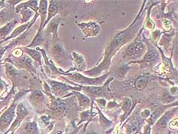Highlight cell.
<instances>
[{
    "instance_id": "6da1fadb",
    "label": "cell",
    "mask_w": 178,
    "mask_h": 134,
    "mask_svg": "<svg viewBox=\"0 0 178 134\" xmlns=\"http://www.w3.org/2000/svg\"><path fill=\"white\" fill-rule=\"evenodd\" d=\"M15 109L16 106L12 105L0 117V130H4L7 128L12 121L15 117Z\"/></svg>"
},
{
    "instance_id": "7a4b0ae2",
    "label": "cell",
    "mask_w": 178,
    "mask_h": 134,
    "mask_svg": "<svg viewBox=\"0 0 178 134\" xmlns=\"http://www.w3.org/2000/svg\"><path fill=\"white\" fill-rule=\"evenodd\" d=\"M144 44L140 41H137L129 46L127 49V54L129 56L140 55L141 52H144Z\"/></svg>"
},
{
    "instance_id": "3957f363",
    "label": "cell",
    "mask_w": 178,
    "mask_h": 134,
    "mask_svg": "<svg viewBox=\"0 0 178 134\" xmlns=\"http://www.w3.org/2000/svg\"><path fill=\"white\" fill-rule=\"evenodd\" d=\"M28 114V111L25 108H24V106L22 104H20L19 106H18L17 108V118L15 120L14 123L11 126V130H14L16 129L18 126L19 125L20 122L22 120V119L25 117Z\"/></svg>"
},
{
    "instance_id": "277c9868",
    "label": "cell",
    "mask_w": 178,
    "mask_h": 134,
    "mask_svg": "<svg viewBox=\"0 0 178 134\" xmlns=\"http://www.w3.org/2000/svg\"><path fill=\"white\" fill-rule=\"evenodd\" d=\"M16 23V21H13L0 29V39H4L5 37H6V36L8 35V34H9L11 31V29L14 28Z\"/></svg>"
},
{
    "instance_id": "5b68a950",
    "label": "cell",
    "mask_w": 178,
    "mask_h": 134,
    "mask_svg": "<svg viewBox=\"0 0 178 134\" xmlns=\"http://www.w3.org/2000/svg\"><path fill=\"white\" fill-rule=\"evenodd\" d=\"M47 2L41 1L40 6H39V12L42 16V24H41V29L44 26V22L45 21L46 14H47Z\"/></svg>"
},
{
    "instance_id": "8992f818",
    "label": "cell",
    "mask_w": 178,
    "mask_h": 134,
    "mask_svg": "<svg viewBox=\"0 0 178 134\" xmlns=\"http://www.w3.org/2000/svg\"><path fill=\"white\" fill-rule=\"evenodd\" d=\"M148 82V78L146 76H141L139 78L137 79L136 81V87L138 90H142L147 86Z\"/></svg>"
},
{
    "instance_id": "52a82bcc",
    "label": "cell",
    "mask_w": 178,
    "mask_h": 134,
    "mask_svg": "<svg viewBox=\"0 0 178 134\" xmlns=\"http://www.w3.org/2000/svg\"><path fill=\"white\" fill-rule=\"evenodd\" d=\"M57 10H58V7L57 6V5H55V3H54V2H51L48 8V16H47V21H46V23L50 20L54 15H56V13L57 12Z\"/></svg>"
},
{
    "instance_id": "ba28073f",
    "label": "cell",
    "mask_w": 178,
    "mask_h": 134,
    "mask_svg": "<svg viewBox=\"0 0 178 134\" xmlns=\"http://www.w3.org/2000/svg\"><path fill=\"white\" fill-rule=\"evenodd\" d=\"M25 130L28 134H35L38 131L37 124L34 123V122L28 123L27 126H26Z\"/></svg>"
},
{
    "instance_id": "9c48e42d",
    "label": "cell",
    "mask_w": 178,
    "mask_h": 134,
    "mask_svg": "<svg viewBox=\"0 0 178 134\" xmlns=\"http://www.w3.org/2000/svg\"><path fill=\"white\" fill-rule=\"evenodd\" d=\"M51 87L54 91H61V90H65L67 88L66 85L60 84V83L51 81Z\"/></svg>"
},
{
    "instance_id": "30bf717a",
    "label": "cell",
    "mask_w": 178,
    "mask_h": 134,
    "mask_svg": "<svg viewBox=\"0 0 178 134\" xmlns=\"http://www.w3.org/2000/svg\"><path fill=\"white\" fill-rule=\"evenodd\" d=\"M87 90H88L89 93L96 94V95H102L103 93V89L102 88V87H87Z\"/></svg>"
},
{
    "instance_id": "8fae6325",
    "label": "cell",
    "mask_w": 178,
    "mask_h": 134,
    "mask_svg": "<svg viewBox=\"0 0 178 134\" xmlns=\"http://www.w3.org/2000/svg\"><path fill=\"white\" fill-rule=\"evenodd\" d=\"M31 97H32L34 101L37 102H41L44 100V96H43L42 92L38 91V90H35V91L33 92Z\"/></svg>"
},
{
    "instance_id": "7c38bea8",
    "label": "cell",
    "mask_w": 178,
    "mask_h": 134,
    "mask_svg": "<svg viewBox=\"0 0 178 134\" xmlns=\"http://www.w3.org/2000/svg\"><path fill=\"white\" fill-rule=\"evenodd\" d=\"M42 41H43V35H42V33H41V31H39L38 34L36 35L34 41H32V43L29 46H30V47H33V46L38 45L39 44H41V42H42Z\"/></svg>"
},
{
    "instance_id": "4fadbf2b",
    "label": "cell",
    "mask_w": 178,
    "mask_h": 134,
    "mask_svg": "<svg viewBox=\"0 0 178 134\" xmlns=\"http://www.w3.org/2000/svg\"><path fill=\"white\" fill-rule=\"evenodd\" d=\"M26 27H27V24L24 25H21V26H20V27L18 28V29H16V30L13 31V33L11 35L10 37L8 38V39H11V38L16 37L17 35H19L20 34L21 32H22V31L26 29Z\"/></svg>"
},
{
    "instance_id": "5bb4252c",
    "label": "cell",
    "mask_w": 178,
    "mask_h": 134,
    "mask_svg": "<svg viewBox=\"0 0 178 134\" xmlns=\"http://www.w3.org/2000/svg\"><path fill=\"white\" fill-rule=\"evenodd\" d=\"M27 52L30 54L31 56L36 61V62H40L41 61V54L40 53L38 52L37 51L34 50H27Z\"/></svg>"
},
{
    "instance_id": "9a60e30c",
    "label": "cell",
    "mask_w": 178,
    "mask_h": 134,
    "mask_svg": "<svg viewBox=\"0 0 178 134\" xmlns=\"http://www.w3.org/2000/svg\"><path fill=\"white\" fill-rule=\"evenodd\" d=\"M168 119H169V117H168L167 114H166V115L164 116V117H163L160 120V121L158 122V126L162 127V128L166 127V126H167V124Z\"/></svg>"
},
{
    "instance_id": "2e32d148",
    "label": "cell",
    "mask_w": 178,
    "mask_h": 134,
    "mask_svg": "<svg viewBox=\"0 0 178 134\" xmlns=\"http://www.w3.org/2000/svg\"><path fill=\"white\" fill-rule=\"evenodd\" d=\"M154 59H155V58H154V54H152V53H148V54H146L145 57L144 61L148 63H151L154 62Z\"/></svg>"
},
{
    "instance_id": "e0dca14e",
    "label": "cell",
    "mask_w": 178,
    "mask_h": 134,
    "mask_svg": "<svg viewBox=\"0 0 178 134\" xmlns=\"http://www.w3.org/2000/svg\"><path fill=\"white\" fill-rule=\"evenodd\" d=\"M79 99H80V102L82 105L84 106V105H87V104H90V100H89V99L87 98V97H83V96H80Z\"/></svg>"
},
{
    "instance_id": "ac0fdd59",
    "label": "cell",
    "mask_w": 178,
    "mask_h": 134,
    "mask_svg": "<svg viewBox=\"0 0 178 134\" xmlns=\"http://www.w3.org/2000/svg\"><path fill=\"white\" fill-rule=\"evenodd\" d=\"M159 114H160L159 110L157 112H154V113L152 114V116L150 117V122H151V123H153L154 121H155L156 119H157L158 117V116H159Z\"/></svg>"
},
{
    "instance_id": "d6986e66",
    "label": "cell",
    "mask_w": 178,
    "mask_h": 134,
    "mask_svg": "<svg viewBox=\"0 0 178 134\" xmlns=\"http://www.w3.org/2000/svg\"><path fill=\"white\" fill-rule=\"evenodd\" d=\"M6 20V15L5 14L4 12H0V25L2 24V23L5 22Z\"/></svg>"
},
{
    "instance_id": "ffe728a7",
    "label": "cell",
    "mask_w": 178,
    "mask_h": 134,
    "mask_svg": "<svg viewBox=\"0 0 178 134\" xmlns=\"http://www.w3.org/2000/svg\"><path fill=\"white\" fill-rule=\"evenodd\" d=\"M130 105H131V101H130L128 99H126V102H125L124 104V107H123V108H124V110H127L128 108H129Z\"/></svg>"
},
{
    "instance_id": "44dd1931",
    "label": "cell",
    "mask_w": 178,
    "mask_h": 134,
    "mask_svg": "<svg viewBox=\"0 0 178 134\" xmlns=\"http://www.w3.org/2000/svg\"><path fill=\"white\" fill-rule=\"evenodd\" d=\"M42 120H43V121L46 124H47L49 123V119L47 118V117H45V116H43V117H42Z\"/></svg>"
},
{
    "instance_id": "7402d4cb",
    "label": "cell",
    "mask_w": 178,
    "mask_h": 134,
    "mask_svg": "<svg viewBox=\"0 0 178 134\" xmlns=\"http://www.w3.org/2000/svg\"><path fill=\"white\" fill-rule=\"evenodd\" d=\"M149 114H150V111L149 110H145L144 112H142V116H144L145 117H148V116H149Z\"/></svg>"
},
{
    "instance_id": "603a6c76",
    "label": "cell",
    "mask_w": 178,
    "mask_h": 134,
    "mask_svg": "<svg viewBox=\"0 0 178 134\" xmlns=\"http://www.w3.org/2000/svg\"><path fill=\"white\" fill-rule=\"evenodd\" d=\"M88 134H96V133H89Z\"/></svg>"
}]
</instances>
